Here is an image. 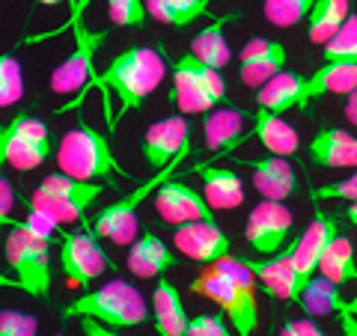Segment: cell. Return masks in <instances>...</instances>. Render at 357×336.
<instances>
[{
    "label": "cell",
    "mask_w": 357,
    "mask_h": 336,
    "mask_svg": "<svg viewBox=\"0 0 357 336\" xmlns=\"http://www.w3.org/2000/svg\"><path fill=\"white\" fill-rule=\"evenodd\" d=\"M173 244L182 256H188V259H194V262H203V265L218 262L232 250L229 235L223 232L215 220H194V223L176 227Z\"/></svg>",
    "instance_id": "5bb4252c"
},
{
    "label": "cell",
    "mask_w": 357,
    "mask_h": 336,
    "mask_svg": "<svg viewBox=\"0 0 357 336\" xmlns=\"http://www.w3.org/2000/svg\"><path fill=\"white\" fill-rule=\"evenodd\" d=\"M229 18L227 15H215V18H211V24L199 30L194 36V42H191V54H194V57L199 63L211 66V69H218V72L227 69L229 60H232L229 42H227V36H223V27H227Z\"/></svg>",
    "instance_id": "83f0119b"
},
{
    "label": "cell",
    "mask_w": 357,
    "mask_h": 336,
    "mask_svg": "<svg viewBox=\"0 0 357 336\" xmlns=\"http://www.w3.org/2000/svg\"><path fill=\"white\" fill-rule=\"evenodd\" d=\"M126 265L134 277H143V280L164 277V271H170L176 265V253L155 232H143L134 238V244H128Z\"/></svg>",
    "instance_id": "603a6c76"
},
{
    "label": "cell",
    "mask_w": 357,
    "mask_h": 336,
    "mask_svg": "<svg viewBox=\"0 0 357 336\" xmlns=\"http://www.w3.org/2000/svg\"><path fill=\"white\" fill-rule=\"evenodd\" d=\"M227 98V84L218 69L199 63L191 51L173 60V89L170 102L182 114H208Z\"/></svg>",
    "instance_id": "52a82bcc"
},
{
    "label": "cell",
    "mask_w": 357,
    "mask_h": 336,
    "mask_svg": "<svg viewBox=\"0 0 357 336\" xmlns=\"http://www.w3.org/2000/svg\"><path fill=\"white\" fill-rule=\"evenodd\" d=\"M340 235V227H337V217L331 215H321L316 211V217L310 220V227L304 229V235L289 247L292 253V265H295V274L301 280V286L319 271V262H321V253L328 250V244Z\"/></svg>",
    "instance_id": "2e32d148"
},
{
    "label": "cell",
    "mask_w": 357,
    "mask_h": 336,
    "mask_svg": "<svg viewBox=\"0 0 357 336\" xmlns=\"http://www.w3.org/2000/svg\"><path fill=\"white\" fill-rule=\"evenodd\" d=\"M146 300L122 277L107 280L93 292L63 307V319H96L102 324H110V328H134V324L146 321Z\"/></svg>",
    "instance_id": "3957f363"
},
{
    "label": "cell",
    "mask_w": 357,
    "mask_h": 336,
    "mask_svg": "<svg viewBox=\"0 0 357 336\" xmlns=\"http://www.w3.org/2000/svg\"><path fill=\"white\" fill-rule=\"evenodd\" d=\"M51 241L45 235L33 232L24 220H15L3 238L6 265L13 271L21 292L33 298H48L51 295Z\"/></svg>",
    "instance_id": "277c9868"
},
{
    "label": "cell",
    "mask_w": 357,
    "mask_h": 336,
    "mask_svg": "<svg viewBox=\"0 0 357 336\" xmlns=\"http://www.w3.org/2000/svg\"><path fill=\"white\" fill-rule=\"evenodd\" d=\"M24 96V75L13 54H0V107H13Z\"/></svg>",
    "instance_id": "836d02e7"
},
{
    "label": "cell",
    "mask_w": 357,
    "mask_h": 336,
    "mask_svg": "<svg viewBox=\"0 0 357 336\" xmlns=\"http://www.w3.org/2000/svg\"><path fill=\"white\" fill-rule=\"evenodd\" d=\"M155 211L161 215V220L173 223V227H182V223H194V220H215L211 215L208 199L194 190L191 185L176 182V178H167L155 194Z\"/></svg>",
    "instance_id": "9a60e30c"
},
{
    "label": "cell",
    "mask_w": 357,
    "mask_h": 336,
    "mask_svg": "<svg viewBox=\"0 0 357 336\" xmlns=\"http://www.w3.org/2000/svg\"><path fill=\"white\" fill-rule=\"evenodd\" d=\"M211 161H203L194 167V173L203 178V197L208 199L211 208L218 211H229L238 208L244 203V182L236 170H227V167H211Z\"/></svg>",
    "instance_id": "7402d4cb"
},
{
    "label": "cell",
    "mask_w": 357,
    "mask_h": 336,
    "mask_svg": "<svg viewBox=\"0 0 357 336\" xmlns=\"http://www.w3.org/2000/svg\"><path fill=\"white\" fill-rule=\"evenodd\" d=\"M292 324L298 328V333H301V336H325V333H321V330L316 328V324H312V321H307V319H301V321H292Z\"/></svg>",
    "instance_id": "ee69618b"
},
{
    "label": "cell",
    "mask_w": 357,
    "mask_h": 336,
    "mask_svg": "<svg viewBox=\"0 0 357 336\" xmlns=\"http://www.w3.org/2000/svg\"><path fill=\"white\" fill-rule=\"evenodd\" d=\"M357 89V63L354 60H325L321 69L307 77V105L321 96H351Z\"/></svg>",
    "instance_id": "d4e9b609"
},
{
    "label": "cell",
    "mask_w": 357,
    "mask_h": 336,
    "mask_svg": "<svg viewBox=\"0 0 357 336\" xmlns=\"http://www.w3.org/2000/svg\"><path fill=\"white\" fill-rule=\"evenodd\" d=\"M102 194H105L102 185L81 182V178H72L66 173H54V176H45L42 185L30 194V206L45 211L57 227H63V223L81 220L84 211Z\"/></svg>",
    "instance_id": "ba28073f"
},
{
    "label": "cell",
    "mask_w": 357,
    "mask_h": 336,
    "mask_svg": "<svg viewBox=\"0 0 357 336\" xmlns=\"http://www.w3.org/2000/svg\"><path fill=\"white\" fill-rule=\"evenodd\" d=\"M253 114L241 107H220V110H208V116L203 122V137L206 146L218 155H227L236 146H241L244 140H250V128L248 122Z\"/></svg>",
    "instance_id": "d6986e66"
},
{
    "label": "cell",
    "mask_w": 357,
    "mask_h": 336,
    "mask_svg": "<svg viewBox=\"0 0 357 336\" xmlns=\"http://www.w3.org/2000/svg\"><path fill=\"white\" fill-rule=\"evenodd\" d=\"M319 271L325 274L333 283H354L357 280V259H354V247L345 235H337L328 250L321 253V262H319Z\"/></svg>",
    "instance_id": "1f68e13d"
},
{
    "label": "cell",
    "mask_w": 357,
    "mask_h": 336,
    "mask_svg": "<svg viewBox=\"0 0 357 336\" xmlns=\"http://www.w3.org/2000/svg\"><path fill=\"white\" fill-rule=\"evenodd\" d=\"M349 0H316L310 9V24H307V39L316 45H325L337 36V30L349 18Z\"/></svg>",
    "instance_id": "f546056e"
},
{
    "label": "cell",
    "mask_w": 357,
    "mask_h": 336,
    "mask_svg": "<svg viewBox=\"0 0 357 336\" xmlns=\"http://www.w3.org/2000/svg\"><path fill=\"white\" fill-rule=\"evenodd\" d=\"M340 328H342V336H357V312L351 310V304L340 312Z\"/></svg>",
    "instance_id": "b9f144b4"
},
{
    "label": "cell",
    "mask_w": 357,
    "mask_h": 336,
    "mask_svg": "<svg viewBox=\"0 0 357 336\" xmlns=\"http://www.w3.org/2000/svg\"><path fill=\"white\" fill-rule=\"evenodd\" d=\"M208 3L211 0H146V13L161 24L185 30L188 24L208 15Z\"/></svg>",
    "instance_id": "4dcf8cb0"
},
{
    "label": "cell",
    "mask_w": 357,
    "mask_h": 336,
    "mask_svg": "<svg viewBox=\"0 0 357 336\" xmlns=\"http://www.w3.org/2000/svg\"><path fill=\"white\" fill-rule=\"evenodd\" d=\"M6 137H9L6 125H0V167L6 164Z\"/></svg>",
    "instance_id": "f6af8a7d"
},
{
    "label": "cell",
    "mask_w": 357,
    "mask_h": 336,
    "mask_svg": "<svg viewBox=\"0 0 357 336\" xmlns=\"http://www.w3.org/2000/svg\"><path fill=\"white\" fill-rule=\"evenodd\" d=\"M345 217H349L354 227H357V203H349V206H345Z\"/></svg>",
    "instance_id": "7dc6e473"
},
{
    "label": "cell",
    "mask_w": 357,
    "mask_h": 336,
    "mask_svg": "<svg viewBox=\"0 0 357 336\" xmlns=\"http://www.w3.org/2000/svg\"><path fill=\"white\" fill-rule=\"evenodd\" d=\"M256 105L262 110H274V114H286L292 107H307V77L295 72H280L268 84L256 89Z\"/></svg>",
    "instance_id": "cb8c5ba5"
},
{
    "label": "cell",
    "mask_w": 357,
    "mask_h": 336,
    "mask_svg": "<svg viewBox=\"0 0 357 336\" xmlns=\"http://www.w3.org/2000/svg\"><path fill=\"white\" fill-rule=\"evenodd\" d=\"M60 268H63L66 283H69L72 289H84L107 271L110 259L102 250V244H98V235L84 227L81 232H66L63 235Z\"/></svg>",
    "instance_id": "30bf717a"
},
{
    "label": "cell",
    "mask_w": 357,
    "mask_h": 336,
    "mask_svg": "<svg viewBox=\"0 0 357 336\" xmlns=\"http://www.w3.org/2000/svg\"><path fill=\"white\" fill-rule=\"evenodd\" d=\"M6 131H9V137H6V164L9 167L27 173L51 158V134L42 119L30 116V114H18L6 125Z\"/></svg>",
    "instance_id": "8fae6325"
},
{
    "label": "cell",
    "mask_w": 357,
    "mask_h": 336,
    "mask_svg": "<svg viewBox=\"0 0 357 336\" xmlns=\"http://www.w3.org/2000/svg\"><path fill=\"white\" fill-rule=\"evenodd\" d=\"M286 66V48L283 42L274 39H250L241 48V63H238V77L244 86L259 89L262 84H268L274 75H280Z\"/></svg>",
    "instance_id": "e0dca14e"
},
{
    "label": "cell",
    "mask_w": 357,
    "mask_h": 336,
    "mask_svg": "<svg viewBox=\"0 0 357 336\" xmlns=\"http://www.w3.org/2000/svg\"><path fill=\"white\" fill-rule=\"evenodd\" d=\"M292 211L277 199H262L259 206H253L248 227H244V238L259 256H274L283 250V244L292 232Z\"/></svg>",
    "instance_id": "7c38bea8"
},
{
    "label": "cell",
    "mask_w": 357,
    "mask_h": 336,
    "mask_svg": "<svg viewBox=\"0 0 357 336\" xmlns=\"http://www.w3.org/2000/svg\"><path fill=\"white\" fill-rule=\"evenodd\" d=\"M164 75H167V63L161 57V51L137 45V48L116 54V57L107 63V69L102 75H96L93 84H89L77 98H72L69 105H63L60 110L66 114V110H72L84 102L89 89H102L105 105H107V98H116L119 102L116 116H126L128 110L143 107L149 93H155V86L164 81Z\"/></svg>",
    "instance_id": "6da1fadb"
},
{
    "label": "cell",
    "mask_w": 357,
    "mask_h": 336,
    "mask_svg": "<svg viewBox=\"0 0 357 336\" xmlns=\"http://www.w3.org/2000/svg\"><path fill=\"white\" fill-rule=\"evenodd\" d=\"M57 167H60V173L81 178V182L126 176L114 149H110L107 137L102 131H96L93 125H84V122L63 134L60 149H57Z\"/></svg>",
    "instance_id": "5b68a950"
},
{
    "label": "cell",
    "mask_w": 357,
    "mask_h": 336,
    "mask_svg": "<svg viewBox=\"0 0 357 336\" xmlns=\"http://www.w3.org/2000/svg\"><path fill=\"white\" fill-rule=\"evenodd\" d=\"M42 6H60V3H66V0H39Z\"/></svg>",
    "instance_id": "681fc988"
},
{
    "label": "cell",
    "mask_w": 357,
    "mask_h": 336,
    "mask_svg": "<svg viewBox=\"0 0 357 336\" xmlns=\"http://www.w3.org/2000/svg\"><path fill=\"white\" fill-rule=\"evenodd\" d=\"M310 161L325 170L357 167V134L345 128H321L310 140Z\"/></svg>",
    "instance_id": "ffe728a7"
},
{
    "label": "cell",
    "mask_w": 357,
    "mask_h": 336,
    "mask_svg": "<svg viewBox=\"0 0 357 336\" xmlns=\"http://www.w3.org/2000/svg\"><path fill=\"white\" fill-rule=\"evenodd\" d=\"M250 137H256L262 143V146L271 152V155H283V158H289V155L298 152V131L289 125V122L274 114V110H256L253 114V122H250Z\"/></svg>",
    "instance_id": "484cf974"
},
{
    "label": "cell",
    "mask_w": 357,
    "mask_h": 336,
    "mask_svg": "<svg viewBox=\"0 0 357 336\" xmlns=\"http://www.w3.org/2000/svg\"><path fill=\"white\" fill-rule=\"evenodd\" d=\"M312 3H316V0H265L262 13L268 18V24L286 30V27L301 24V21L310 15Z\"/></svg>",
    "instance_id": "d6a6232c"
},
{
    "label": "cell",
    "mask_w": 357,
    "mask_h": 336,
    "mask_svg": "<svg viewBox=\"0 0 357 336\" xmlns=\"http://www.w3.org/2000/svg\"><path fill=\"white\" fill-rule=\"evenodd\" d=\"M244 167H250V182L265 199H277V203H283V199L292 197V190H295V167L289 164L283 155L253 158V161H244Z\"/></svg>",
    "instance_id": "44dd1931"
},
{
    "label": "cell",
    "mask_w": 357,
    "mask_h": 336,
    "mask_svg": "<svg viewBox=\"0 0 357 336\" xmlns=\"http://www.w3.org/2000/svg\"><path fill=\"white\" fill-rule=\"evenodd\" d=\"M39 321L36 316L18 310H0V336H36Z\"/></svg>",
    "instance_id": "8d00e7d4"
},
{
    "label": "cell",
    "mask_w": 357,
    "mask_h": 336,
    "mask_svg": "<svg viewBox=\"0 0 357 336\" xmlns=\"http://www.w3.org/2000/svg\"><path fill=\"white\" fill-rule=\"evenodd\" d=\"M110 21L116 27H143L146 24V0H107Z\"/></svg>",
    "instance_id": "d590c367"
},
{
    "label": "cell",
    "mask_w": 357,
    "mask_h": 336,
    "mask_svg": "<svg viewBox=\"0 0 357 336\" xmlns=\"http://www.w3.org/2000/svg\"><path fill=\"white\" fill-rule=\"evenodd\" d=\"M185 336H229V328H227V316H197L188 321V330Z\"/></svg>",
    "instance_id": "f35d334b"
},
{
    "label": "cell",
    "mask_w": 357,
    "mask_h": 336,
    "mask_svg": "<svg viewBox=\"0 0 357 336\" xmlns=\"http://www.w3.org/2000/svg\"><path fill=\"white\" fill-rule=\"evenodd\" d=\"M89 0H77L75 9H72V51L57 69L51 72V93L57 96H72V93H84V89L93 84L96 77V54L98 48L107 42V30H93L84 21V9H86Z\"/></svg>",
    "instance_id": "8992f818"
},
{
    "label": "cell",
    "mask_w": 357,
    "mask_h": 336,
    "mask_svg": "<svg viewBox=\"0 0 357 336\" xmlns=\"http://www.w3.org/2000/svg\"><path fill=\"white\" fill-rule=\"evenodd\" d=\"M256 277L244 259H236V256H223V259L211 262L203 268L194 283L191 292L203 295L208 300L223 310L229 328L238 336H253V330L259 328V304H256Z\"/></svg>",
    "instance_id": "7a4b0ae2"
},
{
    "label": "cell",
    "mask_w": 357,
    "mask_h": 336,
    "mask_svg": "<svg viewBox=\"0 0 357 336\" xmlns=\"http://www.w3.org/2000/svg\"><path fill=\"white\" fill-rule=\"evenodd\" d=\"M191 152V122L185 116H167L143 134V158L152 170H164Z\"/></svg>",
    "instance_id": "4fadbf2b"
},
{
    "label": "cell",
    "mask_w": 357,
    "mask_h": 336,
    "mask_svg": "<svg viewBox=\"0 0 357 336\" xmlns=\"http://www.w3.org/2000/svg\"><path fill=\"white\" fill-rule=\"evenodd\" d=\"M13 206H15V190L3 176H0V229L15 223L13 220Z\"/></svg>",
    "instance_id": "ab89813d"
},
{
    "label": "cell",
    "mask_w": 357,
    "mask_h": 336,
    "mask_svg": "<svg viewBox=\"0 0 357 336\" xmlns=\"http://www.w3.org/2000/svg\"><path fill=\"white\" fill-rule=\"evenodd\" d=\"M325 48V60H354L357 63V15L351 13L345 24L337 30V36L321 45Z\"/></svg>",
    "instance_id": "e575fe53"
},
{
    "label": "cell",
    "mask_w": 357,
    "mask_h": 336,
    "mask_svg": "<svg viewBox=\"0 0 357 336\" xmlns=\"http://www.w3.org/2000/svg\"><path fill=\"white\" fill-rule=\"evenodd\" d=\"M316 199H345V203H357V170L342 178V182H331V185H321L316 188Z\"/></svg>",
    "instance_id": "74e56055"
},
{
    "label": "cell",
    "mask_w": 357,
    "mask_h": 336,
    "mask_svg": "<svg viewBox=\"0 0 357 336\" xmlns=\"http://www.w3.org/2000/svg\"><path fill=\"white\" fill-rule=\"evenodd\" d=\"M152 310H155V328H158L161 336H185L191 319L185 312L178 289L167 277H158V286L152 292Z\"/></svg>",
    "instance_id": "4316f807"
},
{
    "label": "cell",
    "mask_w": 357,
    "mask_h": 336,
    "mask_svg": "<svg viewBox=\"0 0 357 336\" xmlns=\"http://www.w3.org/2000/svg\"><path fill=\"white\" fill-rule=\"evenodd\" d=\"M345 119H349L351 125L357 128V89H354L349 98H345Z\"/></svg>",
    "instance_id": "7bdbcfd3"
},
{
    "label": "cell",
    "mask_w": 357,
    "mask_h": 336,
    "mask_svg": "<svg viewBox=\"0 0 357 336\" xmlns=\"http://www.w3.org/2000/svg\"><path fill=\"white\" fill-rule=\"evenodd\" d=\"M244 265L253 271L256 283L271 298H280V300H298L301 298V280L295 274V265H292V253L280 250L268 259H244Z\"/></svg>",
    "instance_id": "ac0fdd59"
},
{
    "label": "cell",
    "mask_w": 357,
    "mask_h": 336,
    "mask_svg": "<svg viewBox=\"0 0 357 336\" xmlns=\"http://www.w3.org/2000/svg\"><path fill=\"white\" fill-rule=\"evenodd\" d=\"M298 304L304 307L307 316H333V312H342L349 307L340 295V283H333V280H328L325 274L321 277L312 274L307 280L304 289H301Z\"/></svg>",
    "instance_id": "f1b7e54d"
},
{
    "label": "cell",
    "mask_w": 357,
    "mask_h": 336,
    "mask_svg": "<svg viewBox=\"0 0 357 336\" xmlns=\"http://www.w3.org/2000/svg\"><path fill=\"white\" fill-rule=\"evenodd\" d=\"M178 164L182 161L164 167V170L155 173L149 182H143L137 190H131V197H122L114 206H107L102 215L96 217L93 232L98 235V238H110L114 244H122V247H126V244H134V238H137V208H140V203L149 197V190H158L167 178H170V173Z\"/></svg>",
    "instance_id": "9c48e42d"
},
{
    "label": "cell",
    "mask_w": 357,
    "mask_h": 336,
    "mask_svg": "<svg viewBox=\"0 0 357 336\" xmlns=\"http://www.w3.org/2000/svg\"><path fill=\"white\" fill-rule=\"evenodd\" d=\"M280 336H301V333H298V328H295L292 321H286L283 328H280Z\"/></svg>",
    "instance_id": "bcb514c9"
},
{
    "label": "cell",
    "mask_w": 357,
    "mask_h": 336,
    "mask_svg": "<svg viewBox=\"0 0 357 336\" xmlns=\"http://www.w3.org/2000/svg\"><path fill=\"white\" fill-rule=\"evenodd\" d=\"M81 330L86 336H122V333H116V328L102 324V321H96V319H81Z\"/></svg>",
    "instance_id": "60d3db41"
},
{
    "label": "cell",
    "mask_w": 357,
    "mask_h": 336,
    "mask_svg": "<svg viewBox=\"0 0 357 336\" xmlns=\"http://www.w3.org/2000/svg\"><path fill=\"white\" fill-rule=\"evenodd\" d=\"M351 310H354V312H357V298H354V300H351Z\"/></svg>",
    "instance_id": "f907efd6"
},
{
    "label": "cell",
    "mask_w": 357,
    "mask_h": 336,
    "mask_svg": "<svg viewBox=\"0 0 357 336\" xmlns=\"http://www.w3.org/2000/svg\"><path fill=\"white\" fill-rule=\"evenodd\" d=\"M6 286H18V283H15V277H6V274H0V289H6Z\"/></svg>",
    "instance_id": "c3c4849f"
}]
</instances>
